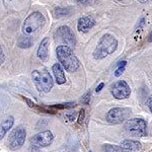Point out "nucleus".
<instances>
[{"instance_id": "nucleus-1", "label": "nucleus", "mask_w": 152, "mask_h": 152, "mask_svg": "<svg viewBox=\"0 0 152 152\" xmlns=\"http://www.w3.org/2000/svg\"><path fill=\"white\" fill-rule=\"evenodd\" d=\"M56 56H57L59 63L68 72H75L80 67V62L76 57L72 49L66 45H60L56 49Z\"/></svg>"}, {"instance_id": "nucleus-2", "label": "nucleus", "mask_w": 152, "mask_h": 152, "mask_svg": "<svg viewBox=\"0 0 152 152\" xmlns=\"http://www.w3.org/2000/svg\"><path fill=\"white\" fill-rule=\"evenodd\" d=\"M117 47L118 41L116 37L111 35V34H104L99 39L92 55H94V58L96 59V60H102V59L107 57L109 55L114 53L117 50Z\"/></svg>"}, {"instance_id": "nucleus-3", "label": "nucleus", "mask_w": 152, "mask_h": 152, "mask_svg": "<svg viewBox=\"0 0 152 152\" xmlns=\"http://www.w3.org/2000/svg\"><path fill=\"white\" fill-rule=\"evenodd\" d=\"M31 78L40 91L44 92V94H48L51 91L54 85V81L52 75L49 73V71L46 69L34 70L31 73Z\"/></svg>"}, {"instance_id": "nucleus-4", "label": "nucleus", "mask_w": 152, "mask_h": 152, "mask_svg": "<svg viewBox=\"0 0 152 152\" xmlns=\"http://www.w3.org/2000/svg\"><path fill=\"white\" fill-rule=\"evenodd\" d=\"M46 23V18L43 13L39 11H35L31 13L24 19L23 23V31L26 35H31L36 31L42 28Z\"/></svg>"}, {"instance_id": "nucleus-5", "label": "nucleus", "mask_w": 152, "mask_h": 152, "mask_svg": "<svg viewBox=\"0 0 152 152\" xmlns=\"http://www.w3.org/2000/svg\"><path fill=\"white\" fill-rule=\"evenodd\" d=\"M125 129L132 136L144 137L147 134V123L142 118H132L126 122Z\"/></svg>"}, {"instance_id": "nucleus-6", "label": "nucleus", "mask_w": 152, "mask_h": 152, "mask_svg": "<svg viewBox=\"0 0 152 152\" xmlns=\"http://www.w3.org/2000/svg\"><path fill=\"white\" fill-rule=\"evenodd\" d=\"M26 138V131L23 127H18L13 129L8 136V147L11 150H18L24 144Z\"/></svg>"}, {"instance_id": "nucleus-7", "label": "nucleus", "mask_w": 152, "mask_h": 152, "mask_svg": "<svg viewBox=\"0 0 152 152\" xmlns=\"http://www.w3.org/2000/svg\"><path fill=\"white\" fill-rule=\"evenodd\" d=\"M56 39L58 41L62 42L63 44H65L68 47H74L76 44L75 36L73 34L72 29L67 26H61L57 28L55 33Z\"/></svg>"}, {"instance_id": "nucleus-8", "label": "nucleus", "mask_w": 152, "mask_h": 152, "mask_svg": "<svg viewBox=\"0 0 152 152\" xmlns=\"http://www.w3.org/2000/svg\"><path fill=\"white\" fill-rule=\"evenodd\" d=\"M131 111L125 107H114L107 114V121L111 124H120L129 118Z\"/></svg>"}, {"instance_id": "nucleus-9", "label": "nucleus", "mask_w": 152, "mask_h": 152, "mask_svg": "<svg viewBox=\"0 0 152 152\" xmlns=\"http://www.w3.org/2000/svg\"><path fill=\"white\" fill-rule=\"evenodd\" d=\"M54 135L50 130H45L42 131L40 133L36 134L35 136H33L29 139V142L33 146L37 147H47L51 145V143L53 142Z\"/></svg>"}, {"instance_id": "nucleus-10", "label": "nucleus", "mask_w": 152, "mask_h": 152, "mask_svg": "<svg viewBox=\"0 0 152 152\" xmlns=\"http://www.w3.org/2000/svg\"><path fill=\"white\" fill-rule=\"evenodd\" d=\"M113 96L117 99H128L131 94V88L125 80H118L114 83L111 90Z\"/></svg>"}, {"instance_id": "nucleus-11", "label": "nucleus", "mask_w": 152, "mask_h": 152, "mask_svg": "<svg viewBox=\"0 0 152 152\" xmlns=\"http://www.w3.org/2000/svg\"><path fill=\"white\" fill-rule=\"evenodd\" d=\"M49 47H50V39L48 37L42 40L40 46L37 51V55L43 62H47L49 58Z\"/></svg>"}, {"instance_id": "nucleus-12", "label": "nucleus", "mask_w": 152, "mask_h": 152, "mask_svg": "<svg viewBox=\"0 0 152 152\" xmlns=\"http://www.w3.org/2000/svg\"><path fill=\"white\" fill-rule=\"evenodd\" d=\"M95 24V20L92 16H82L78 19V24H77V28L78 31L80 33H87L90 28H92Z\"/></svg>"}, {"instance_id": "nucleus-13", "label": "nucleus", "mask_w": 152, "mask_h": 152, "mask_svg": "<svg viewBox=\"0 0 152 152\" xmlns=\"http://www.w3.org/2000/svg\"><path fill=\"white\" fill-rule=\"evenodd\" d=\"M52 71L53 74L55 76L56 82L58 83L59 85H62L66 82V76H65V72L63 67L61 66L60 63H55L52 67Z\"/></svg>"}, {"instance_id": "nucleus-14", "label": "nucleus", "mask_w": 152, "mask_h": 152, "mask_svg": "<svg viewBox=\"0 0 152 152\" xmlns=\"http://www.w3.org/2000/svg\"><path fill=\"white\" fill-rule=\"evenodd\" d=\"M120 146H121L124 150H128V151H132V152L138 151L142 148V145H141L140 142L136 141V140H132V139H126V140L122 141Z\"/></svg>"}, {"instance_id": "nucleus-15", "label": "nucleus", "mask_w": 152, "mask_h": 152, "mask_svg": "<svg viewBox=\"0 0 152 152\" xmlns=\"http://www.w3.org/2000/svg\"><path fill=\"white\" fill-rule=\"evenodd\" d=\"M13 124H14V118L12 116L7 117L6 119L0 124V140L3 139V137L5 136L7 132L12 128Z\"/></svg>"}, {"instance_id": "nucleus-16", "label": "nucleus", "mask_w": 152, "mask_h": 152, "mask_svg": "<svg viewBox=\"0 0 152 152\" xmlns=\"http://www.w3.org/2000/svg\"><path fill=\"white\" fill-rule=\"evenodd\" d=\"M18 46L20 49H28L33 46V41L29 37H19L18 41Z\"/></svg>"}, {"instance_id": "nucleus-17", "label": "nucleus", "mask_w": 152, "mask_h": 152, "mask_svg": "<svg viewBox=\"0 0 152 152\" xmlns=\"http://www.w3.org/2000/svg\"><path fill=\"white\" fill-rule=\"evenodd\" d=\"M102 151L104 152H125L121 146H116L113 144H104L102 145Z\"/></svg>"}, {"instance_id": "nucleus-18", "label": "nucleus", "mask_w": 152, "mask_h": 152, "mask_svg": "<svg viewBox=\"0 0 152 152\" xmlns=\"http://www.w3.org/2000/svg\"><path fill=\"white\" fill-rule=\"evenodd\" d=\"M127 65V61H120L119 63H118V67H117V69L116 71H115V76L116 77H119V76H121L122 75V73L125 71V66Z\"/></svg>"}, {"instance_id": "nucleus-19", "label": "nucleus", "mask_w": 152, "mask_h": 152, "mask_svg": "<svg viewBox=\"0 0 152 152\" xmlns=\"http://www.w3.org/2000/svg\"><path fill=\"white\" fill-rule=\"evenodd\" d=\"M70 9L69 8H64V7H57L55 9V15L57 18H61V16L69 15L70 14Z\"/></svg>"}, {"instance_id": "nucleus-20", "label": "nucleus", "mask_w": 152, "mask_h": 152, "mask_svg": "<svg viewBox=\"0 0 152 152\" xmlns=\"http://www.w3.org/2000/svg\"><path fill=\"white\" fill-rule=\"evenodd\" d=\"M90 96H91V91H87L86 94L81 97V102H83V104H88L90 100Z\"/></svg>"}, {"instance_id": "nucleus-21", "label": "nucleus", "mask_w": 152, "mask_h": 152, "mask_svg": "<svg viewBox=\"0 0 152 152\" xmlns=\"http://www.w3.org/2000/svg\"><path fill=\"white\" fill-rule=\"evenodd\" d=\"M5 61V55H4L3 49H2V46L0 45V65H2Z\"/></svg>"}, {"instance_id": "nucleus-22", "label": "nucleus", "mask_w": 152, "mask_h": 152, "mask_svg": "<svg viewBox=\"0 0 152 152\" xmlns=\"http://www.w3.org/2000/svg\"><path fill=\"white\" fill-rule=\"evenodd\" d=\"M146 104H147V107H148L149 111L152 113V94L148 97V99H147V102H146Z\"/></svg>"}, {"instance_id": "nucleus-23", "label": "nucleus", "mask_w": 152, "mask_h": 152, "mask_svg": "<svg viewBox=\"0 0 152 152\" xmlns=\"http://www.w3.org/2000/svg\"><path fill=\"white\" fill-rule=\"evenodd\" d=\"M84 112H85L84 110H81L80 113H79V118H78V122H79V123H82L83 120H84V116H85Z\"/></svg>"}, {"instance_id": "nucleus-24", "label": "nucleus", "mask_w": 152, "mask_h": 152, "mask_svg": "<svg viewBox=\"0 0 152 152\" xmlns=\"http://www.w3.org/2000/svg\"><path fill=\"white\" fill-rule=\"evenodd\" d=\"M104 82H100L99 85H97V87L95 88V91L96 92H99L100 90L102 89V88H104Z\"/></svg>"}, {"instance_id": "nucleus-25", "label": "nucleus", "mask_w": 152, "mask_h": 152, "mask_svg": "<svg viewBox=\"0 0 152 152\" xmlns=\"http://www.w3.org/2000/svg\"><path fill=\"white\" fill-rule=\"evenodd\" d=\"M75 1H77L78 3H81V4H87L90 0H75Z\"/></svg>"}, {"instance_id": "nucleus-26", "label": "nucleus", "mask_w": 152, "mask_h": 152, "mask_svg": "<svg viewBox=\"0 0 152 152\" xmlns=\"http://www.w3.org/2000/svg\"><path fill=\"white\" fill-rule=\"evenodd\" d=\"M148 42L152 43V29H151V31L149 33V35H148Z\"/></svg>"}, {"instance_id": "nucleus-27", "label": "nucleus", "mask_w": 152, "mask_h": 152, "mask_svg": "<svg viewBox=\"0 0 152 152\" xmlns=\"http://www.w3.org/2000/svg\"><path fill=\"white\" fill-rule=\"evenodd\" d=\"M138 2H140V3H147V2H149L150 0H137Z\"/></svg>"}, {"instance_id": "nucleus-28", "label": "nucleus", "mask_w": 152, "mask_h": 152, "mask_svg": "<svg viewBox=\"0 0 152 152\" xmlns=\"http://www.w3.org/2000/svg\"><path fill=\"white\" fill-rule=\"evenodd\" d=\"M7 1H13V0H7Z\"/></svg>"}, {"instance_id": "nucleus-29", "label": "nucleus", "mask_w": 152, "mask_h": 152, "mask_svg": "<svg viewBox=\"0 0 152 152\" xmlns=\"http://www.w3.org/2000/svg\"><path fill=\"white\" fill-rule=\"evenodd\" d=\"M89 152H92V151H91V150H90V151H89Z\"/></svg>"}, {"instance_id": "nucleus-30", "label": "nucleus", "mask_w": 152, "mask_h": 152, "mask_svg": "<svg viewBox=\"0 0 152 152\" xmlns=\"http://www.w3.org/2000/svg\"><path fill=\"white\" fill-rule=\"evenodd\" d=\"M120 1H122V0H120Z\"/></svg>"}]
</instances>
